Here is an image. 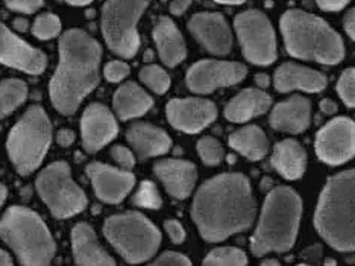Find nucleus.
<instances>
[{
    "label": "nucleus",
    "instance_id": "1",
    "mask_svg": "<svg viewBox=\"0 0 355 266\" xmlns=\"http://www.w3.org/2000/svg\"><path fill=\"white\" fill-rule=\"evenodd\" d=\"M191 215L208 242H220L249 228L255 217L249 180L241 174L214 176L198 190Z\"/></svg>",
    "mask_w": 355,
    "mask_h": 266
},
{
    "label": "nucleus",
    "instance_id": "2",
    "mask_svg": "<svg viewBox=\"0 0 355 266\" xmlns=\"http://www.w3.org/2000/svg\"><path fill=\"white\" fill-rule=\"evenodd\" d=\"M101 44L84 31L70 29L60 40V64L51 83V98L62 115H73L99 83Z\"/></svg>",
    "mask_w": 355,
    "mask_h": 266
},
{
    "label": "nucleus",
    "instance_id": "3",
    "mask_svg": "<svg viewBox=\"0 0 355 266\" xmlns=\"http://www.w3.org/2000/svg\"><path fill=\"white\" fill-rule=\"evenodd\" d=\"M314 225L338 251H355V169L333 176L322 192Z\"/></svg>",
    "mask_w": 355,
    "mask_h": 266
},
{
    "label": "nucleus",
    "instance_id": "4",
    "mask_svg": "<svg viewBox=\"0 0 355 266\" xmlns=\"http://www.w3.org/2000/svg\"><path fill=\"white\" fill-rule=\"evenodd\" d=\"M281 32L287 52L301 60L338 64L345 56L340 35L327 22L301 10H290L281 17Z\"/></svg>",
    "mask_w": 355,
    "mask_h": 266
},
{
    "label": "nucleus",
    "instance_id": "5",
    "mask_svg": "<svg viewBox=\"0 0 355 266\" xmlns=\"http://www.w3.org/2000/svg\"><path fill=\"white\" fill-rule=\"evenodd\" d=\"M302 213V201L290 188H277L264 201L258 227L251 239L255 256L284 253L293 247Z\"/></svg>",
    "mask_w": 355,
    "mask_h": 266
},
{
    "label": "nucleus",
    "instance_id": "6",
    "mask_svg": "<svg viewBox=\"0 0 355 266\" xmlns=\"http://www.w3.org/2000/svg\"><path fill=\"white\" fill-rule=\"evenodd\" d=\"M0 236L17 254L23 266H49L55 256V242L37 213L14 206L0 221Z\"/></svg>",
    "mask_w": 355,
    "mask_h": 266
},
{
    "label": "nucleus",
    "instance_id": "7",
    "mask_svg": "<svg viewBox=\"0 0 355 266\" xmlns=\"http://www.w3.org/2000/svg\"><path fill=\"white\" fill-rule=\"evenodd\" d=\"M52 126L42 107H31L8 137V154L19 174L29 175L42 165L51 144Z\"/></svg>",
    "mask_w": 355,
    "mask_h": 266
},
{
    "label": "nucleus",
    "instance_id": "8",
    "mask_svg": "<svg viewBox=\"0 0 355 266\" xmlns=\"http://www.w3.org/2000/svg\"><path fill=\"white\" fill-rule=\"evenodd\" d=\"M103 235L129 263L150 259L161 244L155 225L137 212L108 217L103 224Z\"/></svg>",
    "mask_w": 355,
    "mask_h": 266
},
{
    "label": "nucleus",
    "instance_id": "9",
    "mask_svg": "<svg viewBox=\"0 0 355 266\" xmlns=\"http://www.w3.org/2000/svg\"><path fill=\"white\" fill-rule=\"evenodd\" d=\"M150 0H108L102 8V32L110 49L132 58L140 47L137 23Z\"/></svg>",
    "mask_w": 355,
    "mask_h": 266
},
{
    "label": "nucleus",
    "instance_id": "10",
    "mask_svg": "<svg viewBox=\"0 0 355 266\" xmlns=\"http://www.w3.org/2000/svg\"><path fill=\"white\" fill-rule=\"evenodd\" d=\"M37 190L53 216L60 219L75 216L87 207V197L71 180L69 166L64 161H56L40 174Z\"/></svg>",
    "mask_w": 355,
    "mask_h": 266
},
{
    "label": "nucleus",
    "instance_id": "11",
    "mask_svg": "<svg viewBox=\"0 0 355 266\" xmlns=\"http://www.w3.org/2000/svg\"><path fill=\"white\" fill-rule=\"evenodd\" d=\"M245 58L258 66L277 60V38L269 19L260 11L241 13L234 22Z\"/></svg>",
    "mask_w": 355,
    "mask_h": 266
},
{
    "label": "nucleus",
    "instance_id": "12",
    "mask_svg": "<svg viewBox=\"0 0 355 266\" xmlns=\"http://www.w3.org/2000/svg\"><path fill=\"white\" fill-rule=\"evenodd\" d=\"M316 154L328 165H342L355 156V124L338 117L325 125L316 137Z\"/></svg>",
    "mask_w": 355,
    "mask_h": 266
},
{
    "label": "nucleus",
    "instance_id": "13",
    "mask_svg": "<svg viewBox=\"0 0 355 266\" xmlns=\"http://www.w3.org/2000/svg\"><path fill=\"white\" fill-rule=\"evenodd\" d=\"M248 74L243 64L202 60L191 66L187 74V85L191 92L207 94L219 87L234 85L243 81Z\"/></svg>",
    "mask_w": 355,
    "mask_h": 266
},
{
    "label": "nucleus",
    "instance_id": "14",
    "mask_svg": "<svg viewBox=\"0 0 355 266\" xmlns=\"http://www.w3.org/2000/svg\"><path fill=\"white\" fill-rule=\"evenodd\" d=\"M217 116L211 101L187 98L173 99L167 103V119L176 130L184 133H199L213 122Z\"/></svg>",
    "mask_w": 355,
    "mask_h": 266
},
{
    "label": "nucleus",
    "instance_id": "15",
    "mask_svg": "<svg viewBox=\"0 0 355 266\" xmlns=\"http://www.w3.org/2000/svg\"><path fill=\"white\" fill-rule=\"evenodd\" d=\"M0 63L31 75H40L46 67V56L14 35L0 20Z\"/></svg>",
    "mask_w": 355,
    "mask_h": 266
},
{
    "label": "nucleus",
    "instance_id": "16",
    "mask_svg": "<svg viewBox=\"0 0 355 266\" xmlns=\"http://www.w3.org/2000/svg\"><path fill=\"white\" fill-rule=\"evenodd\" d=\"M189 29L208 52L227 55L232 46V35L227 20L217 13H199L189 22Z\"/></svg>",
    "mask_w": 355,
    "mask_h": 266
},
{
    "label": "nucleus",
    "instance_id": "17",
    "mask_svg": "<svg viewBox=\"0 0 355 266\" xmlns=\"http://www.w3.org/2000/svg\"><path fill=\"white\" fill-rule=\"evenodd\" d=\"M88 178L99 199L110 204L122 201L135 184V176L128 171H119L103 163H92L87 167Z\"/></svg>",
    "mask_w": 355,
    "mask_h": 266
},
{
    "label": "nucleus",
    "instance_id": "18",
    "mask_svg": "<svg viewBox=\"0 0 355 266\" xmlns=\"http://www.w3.org/2000/svg\"><path fill=\"white\" fill-rule=\"evenodd\" d=\"M84 147L88 152L102 149L117 135V122L112 113L102 103H92L80 119Z\"/></svg>",
    "mask_w": 355,
    "mask_h": 266
},
{
    "label": "nucleus",
    "instance_id": "19",
    "mask_svg": "<svg viewBox=\"0 0 355 266\" xmlns=\"http://www.w3.org/2000/svg\"><path fill=\"white\" fill-rule=\"evenodd\" d=\"M167 192L176 199L187 198L196 183V167L185 160H161L153 167Z\"/></svg>",
    "mask_w": 355,
    "mask_h": 266
},
{
    "label": "nucleus",
    "instance_id": "20",
    "mask_svg": "<svg viewBox=\"0 0 355 266\" xmlns=\"http://www.w3.org/2000/svg\"><path fill=\"white\" fill-rule=\"evenodd\" d=\"M273 83L281 93L293 90L318 93L327 87V78L313 69L300 66V64L286 63L277 69Z\"/></svg>",
    "mask_w": 355,
    "mask_h": 266
},
{
    "label": "nucleus",
    "instance_id": "21",
    "mask_svg": "<svg viewBox=\"0 0 355 266\" xmlns=\"http://www.w3.org/2000/svg\"><path fill=\"white\" fill-rule=\"evenodd\" d=\"M311 103L302 96H293L278 103L270 115V125L278 131L302 133L310 125Z\"/></svg>",
    "mask_w": 355,
    "mask_h": 266
},
{
    "label": "nucleus",
    "instance_id": "22",
    "mask_svg": "<svg viewBox=\"0 0 355 266\" xmlns=\"http://www.w3.org/2000/svg\"><path fill=\"white\" fill-rule=\"evenodd\" d=\"M71 244L78 266H116V262L103 251L93 228L88 224H78L71 231Z\"/></svg>",
    "mask_w": 355,
    "mask_h": 266
},
{
    "label": "nucleus",
    "instance_id": "23",
    "mask_svg": "<svg viewBox=\"0 0 355 266\" xmlns=\"http://www.w3.org/2000/svg\"><path fill=\"white\" fill-rule=\"evenodd\" d=\"M153 40H155L159 58L166 66L175 67L184 61L187 49L180 29L168 17H161L153 28Z\"/></svg>",
    "mask_w": 355,
    "mask_h": 266
},
{
    "label": "nucleus",
    "instance_id": "24",
    "mask_svg": "<svg viewBox=\"0 0 355 266\" xmlns=\"http://www.w3.org/2000/svg\"><path fill=\"white\" fill-rule=\"evenodd\" d=\"M126 137L140 158L163 156L172 147L171 137L149 124H134L128 130Z\"/></svg>",
    "mask_w": 355,
    "mask_h": 266
},
{
    "label": "nucleus",
    "instance_id": "25",
    "mask_svg": "<svg viewBox=\"0 0 355 266\" xmlns=\"http://www.w3.org/2000/svg\"><path fill=\"white\" fill-rule=\"evenodd\" d=\"M270 96L258 88H246L234 98L227 108H225V116L231 122H248L257 116L263 115L270 107Z\"/></svg>",
    "mask_w": 355,
    "mask_h": 266
},
{
    "label": "nucleus",
    "instance_id": "26",
    "mask_svg": "<svg viewBox=\"0 0 355 266\" xmlns=\"http://www.w3.org/2000/svg\"><path fill=\"white\" fill-rule=\"evenodd\" d=\"M270 163L284 178L297 180L305 172L306 156L304 148L297 142L282 140L273 149Z\"/></svg>",
    "mask_w": 355,
    "mask_h": 266
},
{
    "label": "nucleus",
    "instance_id": "27",
    "mask_svg": "<svg viewBox=\"0 0 355 266\" xmlns=\"http://www.w3.org/2000/svg\"><path fill=\"white\" fill-rule=\"evenodd\" d=\"M152 106L153 101L150 96L134 83L122 85L114 94V110L123 120L143 116Z\"/></svg>",
    "mask_w": 355,
    "mask_h": 266
},
{
    "label": "nucleus",
    "instance_id": "28",
    "mask_svg": "<svg viewBox=\"0 0 355 266\" xmlns=\"http://www.w3.org/2000/svg\"><path fill=\"white\" fill-rule=\"evenodd\" d=\"M230 144L249 160H261L269 149L268 137L261 128L249 125L231 134Z\"/></svg>",
    "mask_w": 355,
    "mask_h": 266
},
{
    "label": "nucleus",
    "instance_id": "29",
    "mask_svg": "<svg viewBox=\"0 0 355 266\" xmlns=\"http://www.w3.org/2000/svg\"><path fill=\"white\" fill-rule=\"evenodd\" d=\"M28 87L20 79H6L0 84V119L6 117L12 110L25 102Z\"/></svg>",
    "mask_w": 355,
    "mask_h": 266
},
{
    "label": "nucleus",
    "instance_id": "30",
    "mask_svg": "<svg viewBox=\"0 0 355 266\" xmlns=\"http://www.w3.org/2000/svg\"><path fill=\"white\" fill-rule=\"evenodd\" d=\"M246 254L241 249L232 247L217 248L204 260V266H246Z\"/></svg>",
    "mask_w": 355,
    "mask_h": 266
},
{
    "label": "nucleus",
    "instance_id": "31",
    "mask_svg": "<svg viewBox=\"0 0 355 266\" xmlns=\"http://www.w3.org/2000/svg\"><path fill=\"white\" fill-rule=\"evenodd\" d=\"M140 79L146 84L152 92L163 94L171 87V78L166 74V70L159 66H146L140 72Z\"/></svg>",
    "mask_w": 355,
    "mask_h": 266
},
{
    "label": "nucleus",
    "instance_id": "32",
    "mask_svg": "<svg viewBox=\"0 0 355 266\" xmlns=\"http://www.w3.org/2000/svg\"><path fill=\"white\" fill-rule=\"evenodd\" d=\"M34 35L40 40H49L60 34L61 31V20L55 14H42L38 15L34 23Z\"/></svg>",
    "mask_w": 355,
    "mask_h": 266
},
{
    "label": "nucleus",
    "instance_id": "33",
    "mask_svg": "<svg viewBox=\"0 0 355 266\" xmlns=\"http://www.w3.org/2000/svg\"><path fill=\"white\" fill-rule=\"evenodd\" d=\"M198 152L204 163L208 166L219 165L223 158L222 144L214 137H202L198 142Z\"/></svg>",
    "mask_w": 355,
    "mask_h": 266
},
{
    "label": "nucleus",
    "instance_id": "34",
    "mask_svg": "<svg viewBox=\"0 0 355 266\" xmlns=\"http://www.w3.org/2000/svg\"><path fill=\"white\" fill-rule=\"evenodd\" d=\"M134 203L146 208H159L163 204V199H161L155 184L152 181H143L135 193Z\"/></svg>",
    "mask_w": 355,
    "mask_h": 266
},
{
    "label": "nucleus",
    "instance_id": "35",
    "mask_svg": "<svg viewBox=\"0 0 355 266\" xmlns=\"http://www.w3.org/2000/svg\"><path fill=\"white\" fill-rule=\"evenodd\" d=\"M337 92L348 107H355V69L345 70L337 83Z\"/></svg>",
    "mask_w": 355,
    "mask_h": 266
},
{
    "label": "nucleus",
    "instance_id": "36",
    "mask_svg": "<svg viewBox=\"0 0 355 266\" xmlns=\"http://www.w3.org/2000/svg\"><path fill=\"white\" fill-rule=\"evenodd\" d=\"M129 75V66L123 61H111L105 67V78L111 83H120Z\"/></svg>",
    "mask_w": 355,
    "mask_h": 266
},
{
    "label": "nucleus",
    "instance_id": "37",
    "mask_svg": "<svg viewBox=\"0 0 355 266\" xmlns=\"http://www.w3.org/2000/svg\"><path fill=\"white\" fill-rule=\"evenodd\" d=\"M8 8L20 13H34L43 6V0H5Z\"/></svg>",
    "mask_w": 355,
    "mask_h": 266
},
{
    "label": "nucleus",
    "instance_id": "38",
    "mask_svg": "<svg viewBox=\"0 0 355 266\" xmlns=\"http://www.w3.org/2000/svg\"><path fill=\"white\" fill-rule=\"evenodd\" d=\"M149 266H191L187 257L180 253H166Z\"/></svg>",
    "mask_w": 355,
    "mask_h": 266
},
{
    "label": "nucleus",
    "instance_id": "39",
    "mask_svg": "<svg viewBox=\"0 0 355 266\" xmlns=\"http://www.w3.org/2000/svg\"><path fill=\"white\" fill-rule=\"evenodd\" d=\"M111 156L120 166L125 167V169H131L135 165L134 154L125 147H114L111 149Z\"/></svg>",
    "mask_w": 355,
    "mask_h": 266
},
{
    "label": "nucleus",
    "instance_id": "40",
    "mask_svg": "<svg viewBox=\"0 0 355 266\" xmlns=\"http://www.w3.org/2000/svg\"><path fill=\"white\" fill-rule=\"evenodd\" d=\"M164 228L168 233V236H171V239L173 240V244H181V242H184L185 231H184L182 225L180 222L175 221V219L166 221L164 222Z\"/></svg>",
    "mask_w": 355,
    "mask_h": 266
},
{
    "label": "nucleus",
    "instance_id": "41",
    "mask_svg": "<svg viewBox=\"0 0 355 266\" xmlns=\"http://www.w3.org/2000/svg\"><path fill=\"white\" fill-rule=\"evenodd\" d=\"M348 2L349 0H316L319 8L324 11H340Z\"/></svg>",
    "mask_w": 355,
    "mask_h": 266
},
{
    "label": "nucleus",
    "instance_id": "42",
    "mask_svg": "<svg viewBox=\"0 0 355 266\" xmlns=\"http://www.w3.org/2000/svg\"><path fill=\"white\" fill-rule=\"evenodd\" d=\"M190 5H191V0H173L171 3V11L175 15H181L189 10Z\"/></svg>",
    "mask_w": 355,
    "mask_h": 266
},
{
    "label": "nucleus",
    "instance_id": "43",
    "mask_svg": "<svg viewBox=\"0 0 355 266\" xmlns=\"http://www.w3.org/2000/svg\"><path fill=\"white\" fill-rule=\"evenodd\" d=\"M345 29L348 35L355 42V10H351L345 15Z\"/></svg>",
    "mask_w": 355,
    "mask_h": 266
},
{
    "label": "nucleus",
    "instance_id": "44",
    "mask_svg": "<svg viewBox=\"0 0 355 266\" xmlns=\"http://www.w3.org/2000/svg\"><path fill=\"white\" fill-rule=\"evenodd\" d=\"M75 140V134L69 131V130H62L60 131L58 134V143L62 144V147H69V144H71V142Z\"/></svg>",
    "mask_w": 355,
    "mask_h": 266
},
{
    "label": "nucleus",
    "instance_id": "45",
    "mask_svg": "<svg viewBox=\"0 0 355 266\" xmlns=\"http://www.w3.org/2000/svg\"><path fill=\"white\" fill-rule=\"evenodd\" d=\"M320 110L325 113V115H334L337 111V106L336 102H333L331 99H324L320 102Z\"/></svg>",
    "mask_w": 355,
    "mask_h": 266
},
{
    "label": "nucleus",
    "instance_id": "46",
    "mask_svg": "<svg viewBox=\"0 0 355 266\" xmlns=\"http://www.w3.org/2000/svg\"><path fill=\"white\" fill-rule=\"evenodd\" d=\"M14 28L20 31V32H25L28 29V20L26 19H15L14 20Z\"/></svg>",
    "mask_w": 355,
    "mask_h": 266
},
{
    "label": "nucleus",
    "instance_id": "47",
    "mask_svg": "<svg viewBox=\"0 0 355 266\" xmlns=\"http://www.w3.org/2000/svg\"><path fill=\"white\" fill-rule=\"evenodd\" d=\"M269 76L266 75V74H260V75H257L255 76V83H257V85H260V87H268L269 85Z\"/></svg>",
    "mask_w": 355,
    "mask_h": 266
},
{
    "label": "nucleus",
    "instance_id": "48",
    "mask_svg": "<svg viewBox=\"0 0 355 266\" xmlns=\"http://www.w3.org/2000/svg\"><path fill=\"white\" fill-rule=\"evenodd\" d=\"M0 266H12V262L3 249H0Z\"/></svg>",
    "mask_w": 355,
    "mask_h": 266
},
{
    "label": "nucleus",
    "instance_id": "49",
    "mask_svg": "<svg viewBox=\"0 0 355 266\" xmlns=\"http://www.w3.org/2000/svg\"><path fill=\"white\" fill-rule=\"evenodd\" d=\"M66 2H69L70 5H75V6H84V5L92 3L93 0H66Z\"/></svg>",
    "mask_w": 355,
    "mask_h": 266
},
{
    "label": "nucleus",
    "instance_id": "50",
    "mask_svg": "<svg viewBox=\"0 0 355 266\" xmlns=\"http://www.w3.org/2000/svg\"><path fill=\"white\" fill-rule=\"evenodd\" d=\"M216 2L223 5H241L245 3V0H216Z\"/></svg>",
    "mask_w": 355,
    "mask_h": 266
},
{
    "label": "nucleus",
    "instance_id": "51",
    "mask_svg": "<svg viewBox=\"0 0 355 266\" xmlns=\"http://www.w3.org/2000/svg\"><path fill=\"white\" fill-rule=\"evenodd\" d=\"M5 198H6V188L0 184V207H2Z\"/></svg>",
    "mask_w": 355,
    "mask_h": 266
},
{
    "label": "nucleus",
    "instance_id": "52",
    "mask_svg": "<svg viewBox=\"0 0 355 266\" xmlns=\"http://www.w3.org/2000/svg\"><path fill=\"white\" fill-rule=\"evenodd\" d=\"M261 266H281L277 260H273V259H270V260H266V262H263V265Z\"/></svg>",
    "mask_w": 355,
    "mask_h": 266
},
{
    "label": "nucleus",
    "instance_id": "53",
    "mask_svg": "<svg viewBox=\"0 0 355 266\" xmlns=\"http://www.w3.org/2000/svg\"><path fill=\"white\" fill-rule=\"evenodd\" d=\"M300 266H306V265H300Z\"/></svg>",
    "mask_w": 355,
    "mask_h": 266
}]
</instances>
